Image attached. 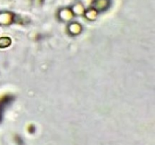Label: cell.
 I'll list each match as a JSON object with an SVG mask.
<instances>
[{
    "mask_svg": "<svg viewBox=\"0 0 155 145\" xmlns=\"http://www.w3.org/2000/svg\"><path fill=\"white\" fill-rule=\"evenodd\" d=\"M5 105V104L3 102L0 103V120H1L2 118V109H3V106Z\"/></svg>",
    "mask_w": 155,
    "mask_h": 145,
    "instance_id": "cell-1",
    "label": "cell"
}]
</instances>
